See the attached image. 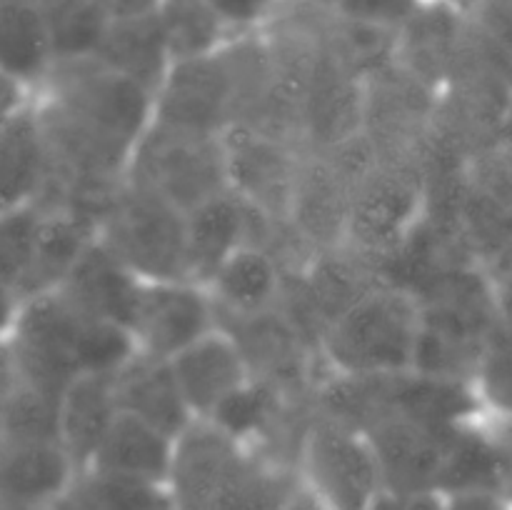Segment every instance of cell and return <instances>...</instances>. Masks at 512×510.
I'll list each match as a JSON object with an SVG mask.
<instances>
[{"instance_id":"obj_32","label":"cell","mask_w":512,"mask_h":510,"mask_svg":"<svg viewBox=\"0 0 512 510\" xmlns=\"http://www.w3.org/2000/svg\"><path fill=\"white\" fill-rule=\"evenodd\" d=\"M23 305L25 298L20 295V290H15L13 285L0 280V345L13 340L20 323V315H23Z\"/></svg>"},{"instance_id":"obj_40","label":"cell","mask_w":512,"mask_h":510,"mask_svg":"<svg viewBox=\"0 0 512 510\" xmlns=\"http://www.w3.org/2000/svg\"><path fill=\"white\" fill-rule=\"evenodd\" d=\"M0 213H3V210H0Z\"/></svg>"},{"instance_id":"obj_5","label":"cell","mask_w":512,"mask_h":510,"mask_svg":"<svg viewBox=\"0 0 512 510\" xmlns=\"http://www.w3.org/2000/svg\"><path fill=\"white\" fill-rule=\"evenodd\" d=\"M98 238L143 280L188 278L185 210L125 178L98 220Z\"/></svg>"},{"instance_id":"obj_19","label":"cell","mask_w":512,"mask_h":510,"mask_svg":"<svg viewBox=\"0 0 512 510\" xmlns=\"http://www.w3.org/2000/svg\"><path fill=\"white\" fill-rule=\"evenodd\" d=\"M120 413L115 373L78 375L60 395V443L75 460L78 470L88 468Z\"/></svg>"},{"instance_id":"obj_24","label":"cell","mask_w":512,"mask_h":510,"mask_svg":"<svg viewBox=\"0 0 512 510\" xmlns=\"http://www.w3.org/2000/svg\"><path fill=\"white\" fill-rule=\"evenodd\" d=\"M43 13L55 48V60L90 58L110 23L100 0H33Z\"/></svg>"},{"instance_id":"obj_38","label":"cell","mask_w":512,"mask_h":510,"mask_svg":"<svg viewBox=\"0 0 512 510\" xmlns=\"http://www.w3.org/2000/svg\"><path fill=\"white\" fill-rule=\"evenodd\" d=\"M48 510H75V505H73V500H70L68 495H65L63 500H58V503H55V505H50Z\"/></svg>"},{"instance_id":"obj_39","label":"cell","mask_w":512,"mask_h":510,"mask_svg":"<svg viewBox=\"0 0 512 510\" xmlns=\"http://www.w3.org/2000/svg\"><path fill=\"white\" fill-rule=\"evenodd\" d=\"M0 510H20V508H15V505H8V503H3V500H0Z\"/></svg>"},{"instance_id":"obj_3","label":"cell","mask_w":512,"mask_h":510,"mask_svg":"<svg viewBox=\"0 0 512 510\" xmlns=\"http://www.w3.org/2000/svg\"><path fill=\"white\" fill-rule=\"evenodd\" d=\"M428 175L418 153L380 148L350 185L343 243L338 250L360 260L398 255L423 223Z\"/></svg>"},{"instance_id":"obj_25","label":"cell","mask_w":512,"mask_h":510,"mask_svg":"<svg viewBox=\"0 0 512 510\" xmlns=\"http://www.w3.org/2000/svg\"><path fill=\"white\" fill-rule=\"evenodd\" d=\"M155 13L173 60L213 53L233 40L208 0H158Z\"/></svg>"},{"instance_id":"obj_34","label":"cell","mask_w":512,"mask_h":510,"mask_svg":"<svg viewBox=\"0 0 512 510\" xmlns=\"http://www.w3.org/2000/svg\"><path fill=\"white\" fill-rule=\"evenodd\" d=\"M18 365H15L13 350L10 343L0 345V428H3L5 410H8L10 398L15 393V385H18Z\"/></svg>"},{"instance_id":"obj_4","label":"cell","mask_w":512,"mask_h":510,"mask_svg":"<svg viewBox=\"0 0 512 510\" xmlns=\"http://www.w3.org/2000/svg\"><path fill=\"white\" fill-rule=\"evenodd\" d=\"M295 465L305 488L328 510H370L388 488L368 428L320 408L300 428Z\"/></svg>"},{"instance_id":"obj_2","label":"cell","mask_w":512,"mask_h":510,"mask_svg":"<svg viewBox=\"0 0 512 510\" xmlns=\"http://www.w3.org/2000/svg\"><path fill=\"white\" fill-rule=\"evenodd\" d=\"M425 308L405 285L375 280L320 328L318 353L330 378L390 380L415 373Z\"/></svg>"},{"instance_id":"obj_35","label":"cell","mask_w":512,"mask_h":510,"mask_svg":"<svg viewBox=\"0 0 512 510\" xmlns=\"http://www.w3.org/2000/svg\"><path fill=\"white\" fill-rule=\"evenodd\" d=\"M283 510H328V508H325V505L320 503V500L315 498V495L310 493V490L305 488V485H300V488L295 490L293 498H290L288 503H285Z\"/></svg>"},{"instance_id":"obj_13","label":"cell","mask_w":512,"mask_h":510,"mask_svg":"<svg viewBox=\"0 0 512 510\" xmlns=\"http://www.w3.org/2000/svg\"><path fill=\"white\" fill-rule=\"evenodd\" d=\"M53 180V153L33 98L0 133V210L43 203Z\"/></svg>"},{"instance_id":"obj_27","label":"cell","mask_w":512,"mask_h":510,"mask_svg":"<svg viewBox=\"0 0 512 510\" xmlns=\"http://www.w3.org/2000/svg\"><path fill=\"white\" fill-rule=\"evenodd\" d=\"M40 220H43V203L0 213V280L13 285L15 290L23 288L33 265Z\"/></svg>"},{"instance_id":"obj_8","label":"cell","mask_w":512,"mask_h":510,"mask_svg":"<svg viewBox=\"0 0 512 510\" xmlns=\"http://www.w3.org/2000/svg\"><path fill=\"white\" fill-rule=\"evenodd\" d=\"M168 363L193 420L213 418L215 410L255 375L243 340L223 323L173 355Z\"/></svg>"},{"instance_id":"obj_1","label":"cell","mask_w":512,"mask_h":510,"mask_svg":"<svg viewBox=\"0 0 512 510\" xmlns=\"http://www.w3.org/2000/svg\"><path fill=\"white\" fill-rule=\"evenodd\" d=\"M10 350L20 380L58 395L78 375L118 373L138 355L128 328L90 318L58 290L25 298Z\"/></svg>"},{"instance_id":"obj_20","label":"cell","mask_w":512,"mask_h":510,"mask_svg":"<svg viewBox=\"0 0 512 510\" xmlns=\"http://www.w3.org/2000/svg\"><path fill=\"white\" fill-rule=\"evenodd\" d=\"M173 450L175 435L165 433L140 415L120 410L105 438L100 440L88 468L165 483L173 463Z\"/></svg>"},{"instance_id":"obj_15","label":"cell","mask_w":512,"mask_h":510,"mask_svg":"<svg viewBox=\"0 0 512 510\" xmlns=\"http://www.w3.org/2000/svg\"><path fill=\"white\" fill-rule=\"evenodd\" d=\"M140 283L143 278H138L95 235L68 278L63 280L58 293L90 318L108 320V323H118L130 330Z\"/></svg>"},{"instance_id":"obj_11","label":"cell","mask_w":512,"mask_h":510,"mask_svg":"<svg viewBox=\"0 0 512 510\" xmlns=\"http://www.w3.org/2000/svg\"><path fill=\"white\" fill-rule=\"evenodd\" d=\"M245 445L213 420H193L175 438L168 488L175 510H210L225 475Z\"/></svg>"},{"instance_id":"obj_18","label":"cell","mask_w":512,"mask_h":510,"mask_svg":"<svg viewBox=\"0 0 512 510\" xmlns=\"http://www.w3.org/2000/svg\"><path fill=\"white\" fill-rule=\"evenodd\" d=\"M95 58L128 78L138 80L150 93H158L173 65V55H170L155 8L123 15V18H110L103 40L95 50Z\"/></svg>"},{"instance_id":"obj_14","label":"cell","mask_w":512,"mask_h":510,"mask_svg":"<svg viewBox=\"0 0 512 510\" xmlns=\"http://www.w3.org/2000/svg\"><path fill=\"white\" fill-rule=\"evenodd\" d=\"M255 213L235 190H223L185 210V270L188 280L208 285L220 265L255 238Z\"/></svg>"},{"instance_id":"obj_10","label":"cell","mask_w":512,"mask_h":510,"mask_svg":"<svg viewBox=\"0 0 512 510\" xmlns=\"http://www.w3.org/2000/svg\"><path fill=\"white\" fill-rule=\"evenodd\" d=\"M365 428L373 435L390 490H438L450 448L463 425L443 428L388 413Z\"/></svg>"},{"instance_id":"obj_29","label":"cell","mask_w":512,"mask_h":510,"mask_svg":"<svg viewBox=\"0 0 512 510\" xmlns=\"http://www.w3.org/2000/svg\"><path fill=\"white\" fill-rule=\"evenodd\" d=\"M233 38L258 35L278 20L288 0H208Z\"/></svg>"},{"instance_id":"obj_31","label":"cell","mask_w":512,"mask_h":510,"mask_svg":"<svg viewBox=\"0 0 512 510\" xmlns=\"http://www.w3.org/2000/svg\"><path fill=\"white\" fill-rule=\"evenodd\" d=\"M370 510H440L438 490H390L375 500Z\"/></svg>"},{"instance_id":"obj_22","label":"cell","mask_w":512,"mask_h":510,"mask_svg":"<svg viewBox=\"0 0 512 510\" xmlns=\"http://www.w3.org/2000/svg\"><path fill=\"white\" fill-rule=\"evenodd\" d=\"M115 390H118L120 410L150 420L175 438L193 423L168 360L138 353L123 370L115 373Z\"/></svg>"},{"instance_id":"obj_17","label":"cell","mask_w":512,"mask_h":510,"mask_svg":"<svg viewBox=\"0 0 512 510\" xmlns=\"http://www.w3.org/2000/svg\"><path fill=\"white\" fill-rule=\"evenodd\" d=\"M300 485L293 455L245 445L210 510H283Z\"/></svg>"},{"instance_id":"obj_6","label":"cell","mask_w":512,"mask_h":510,"mask_svg":"<svg viewBox=\"0 0 512 510\" xmlns=\"http://www.w3.org/2000/svg\"><path fill=\"white\" fill-rule=\"evenodd\" d=\"M128 180L163 195L180 210L230 190L223 135L188 133L153 123L135 148Z\"/></svg>"},{"instance_id":"obj_36","label":"cell","mask_w":512,"mask_h":510,"mask_svg":"<svg viewBox=\"0 0 512 510\" xmlns=\"http://www.w3.org/2000/svg\"><path fill=\"white\" fill-rule=\"evenodd\" d=\"M438 3L450 5V8H455V10H458V13H463V15H473L475 10L483 8V5L488 3V0H438Z\"/></svg>"},{"instance_id":"obj_7","label":"cell","mask_w":512,"mask_h":510,"mask_svg":"<svg viewBox=\"0 0 512 510\" xmlns=\"http://www.w3.org/2000/svg\"><path fill=\"white\" fill-rule=\"evenodd\" d=\"M220 325L218 308L205 285L188 278L143 280L130 333L140 355L170 360Z\"/></svg>"},{"instance_id":"obj_23","label":"cell","mask_w":512,"mask_h":510,"mask_svg":"<svg viewBox=\"0 0 512 510\" xmlns=\"http://www.w3.org/2000/svg\"><path fill=\"white\" fill-rule=\"evenodd\" d=\"M68 498L75 510H175L163 480L133 478L108 470H80Z\"/></svg>"},{"instance_id":"obj_30","label":"cell","mask_w":512,"mask_h":510,"mask_svg":"<svg viewBox=\"0 0 512 510\" xmlns=\"http://www.w3.org/2000/svg\"><path fill=\"white\" fill-rule=\"evenodd\" d=\"M440 510H512V495L500 488L438 490Z\"/></svg>"},{"instance_id":"obj_12","label":"cell","mask_w":512,"mask_h":510,"mask_svg":"<svg viewBox=\"0 0 512 510\" xmlns=\"http://www.w3.org/2000/svg\"><path fill=\"white\" fill-rule=\"evenodd\" d=\"M78 465L58 440H0V500L48 510L73 488Z\"/></svg>"},{"instance_id":"obj_33","label":"cell","mask_w":512,"mask_h":510,"mask_svg":"<svg viewBox=\"0 0 512 510\" xmlns=\"http://www.w3.org/2000/svg\"><path fill=\"white\" fill-rule=\"evenodd\" d=\"M33 98V90L15 83L8 75H0V133H3L5 125H8Z\"/></svg>"},{"instance_id":"obj_26","label":"cell","mask_w":512,"mask_h":510,"mask_svg":"<svg viewBox=\"0 0 512 510\" xmlns=\"http://www.w3.org/2000/svg\"><path fill=\"white\" fill-rule=\"evenodd\" d=\"M0 440H58L60 395L35 388L18 378L15 393L5 410Z\"/></svg>"},{"instance_id":"obj_21","label":"cell","mask_w":512,"mask_h":510,"mask_svg":"<svg viewBox=\"0 0 512 510\" xmlns=\"http://www.w3.org/2000/svg\"><path fill=\"white\" fill-rule=\"evenodd\" d=\"M55 48L33 0H0V75L38 93L55 68Z\"/></svg>"},{"instance_id":"obj_28","label":"cell","mask_w":512,"mask_h":510,"mask_svg":"<svg viewBox=\"0 0 512 510\" xmlns=\"http://www.w3.org/2000/svg\"><path fill=\"white\" fill-rule=\"evenodd\" d=\"M423 5L425 0H338L330 15L398 35Z\"/></svg>"},{"instance_id":"obj_16","label":"cell","mask_w":512,"mask_h":510,"mask_svg":"<svg viewBox=\"0 0 512 510\" xmlns=\"http://www.w3.org/2000/svg\"><path fill=\"white\" fill-rule=\"evenodd\" d=\"M95 235L98 220L93 215L68 203H43L33 265L20 288L23 298L58 290Z\"/></svg>"},{"instance_id":"obj_9","label":"cell","mask_w":512,"mask_h":510,"mask_svg":"<svg viewBox=\"0 0 512 510\" xmlns=\"http://www.w3.org/2000/svg\"><path fill=\"white\" fill-rule=\"evenodd\" d=\"M285 283V258L255 235L220 265L205 290L218 308L220 323L243 325L273 315L285 298Z\"/></svg>"},{"instance_id":"obj_37","label":"cell","mask_w":512,"mask_h":510,"mask_svg":"<svg viewBox=\"0 0 512 510\" xmlns=\"http://www.w3.org/2000/svg\"><path fill=\"white\" fill-rule=\"evenodd\" d=\"M293 3H298V5H303V8H310V10H315V13H333V8H335V3H338V0H293Z\"/></svg>"}]
</instances>
